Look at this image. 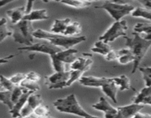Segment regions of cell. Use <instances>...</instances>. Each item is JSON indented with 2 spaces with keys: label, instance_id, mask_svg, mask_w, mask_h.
<instances>
[{
  "label": "cell",
  "instance_id": "obj_24",
  "mask_svg": "<svg viewBox=\"0 0 151 118\" xmlns=\"http://www.w3.org/2000/svg\"><path fill=\"white\" fill-rule=\"evenodd\" d=\"M82 31V27L78 22H72L66 28L63 35L68 36H76Z\"/></svg>",
  "mask_w": 151,
  "mask_h": 118
},
{
  "label": "cell",
  "instance_id": "obj_44",
  "mask_svg": "<svg viewBox=\"0 0 151 118\" xmlns=\"http://www.w3.org/2000/svg\"><path fill=\"white\" fill-rule=\"evenodd\" d=\"M145 38L147 40H151V32L150 33H141Z\"/></svg>",
  "mask_w": 151,
  "mask_h": 118
},
{
  "label": "cell",
  "instance_id": "obj_41",
  "mask_svg": "<svg viewBox=\"0 0 151 118\" xmlns=\"http://www.w3.org/2000/svg\"><path fill=\"white\" fill-rule=\"evenodd\" d=\"M145 117V118H148V117H151V114H144V113H142L141 112H138V113L137 114L135 115V117Z\"/></svg>",
  "mask_w": 151,
  "mask_h": 118
},
{
  "label": "cell",
  "instance_id": "obj_18",
  "mask_svg": "<svg viewBox=\"0 0 151 118\" xmlns=\"http://www.w3.org/2000/svg\"><path fill=\"white\" fill-rule=\"evenodd\" d=\"M72 21L69 18H65L63 19H55L50 32L58 34H64L68 25Z\"/></svg>",
  "mask_w": 151,
  "mask_h": 118
},
{
  "label": "cell",
  "instance_id": "obj_32",
  "mask_svg": "<svg viewBox=\"0 0 151 118\" xmlns=\"http://www.w3.org/2000/svg\"><path fill=\"white\" fill-rule=\"evenodd\" d=\"M27 103L31 108L35 109L37 106H38L39 105L43 103L42 97H41V96L40 94H34L32 93V94H31L29 95V98H28Z\"/></svg>",
  "mask_w": 151,
  "mask_h": 118
},
{
  "label": "cell",
  "instance_id": "obj_39",
  "mask_svg": "<svg viewBox=\"0 0 151 118\" xmlns=\"http://www.w3.org/2000/svg\"><path fill=\"white\" fill-rule=\"evenodd\" d=\"M35 0H27L26 5V14L30 13L32 11V7H33V4Z\"/></svg>",
  "mask_w": 151,
  "mask_h": 118
},
{
  "label": "cell",
  "instance_id": "obj_20",
  "mask_svg": "<svg viewBox=\"0 0 151 118\" xmlns=\"http://www.w3.org/2000/svg\"><path fill=\"white\" fill-rule=\"evenodd\" d=\"M111 50L112 48L107 42H105L104 41L100 39L96 41L92 48L91 49L92 53H98L103 56H106Z\"/></svg>",
  "mask_w": 151,
  "mask_h": 118
},
{
  "label": "cell",
  "instance_id": "obj_9",
  "mask_svg": "<svg viewBox=\"0 0 151 118\" xmlns=\"http://www.w3.org/2000/svg\"><path fill=\"white\" fill-rule=\"evenodd\" d=\"M145 105L141 103H133L132 104L117 107L118 113L116 117L130 118L134 117L138 112L144 108Z\"/></svg>",
  "mask_w": 151,
  "mask_h": 118
},
{
  "label": "cell",
  "instance_id": "obj_5",
  "mask_svg": "<svg viewBox=\"0 0 151 118\" xmlns=\"http://www.w3.org/2000/svg\"><path fill=\"white\" fill-rule=\"evenodd\" d=\"M96 9H103L108 12L115 21L122 20V18L132 14L136 7L130 4H119V3L106 1L102 5L95 6Z\"/></svg>",
  "mask_w": 151,
  "mask_h": 118
},
{
  "label": "cell",
  "instance_id": "obj_25",
  "mask_svg": "<svg viewBox=\"0 0 151 118\" xmlns=\"http://www.w3.org/2000/svg\"><path fill=\"white\" fill-rule=\"evenodd\" d=\"M12 91L9 90H4L0 91V100L2 103L9 108V109H12L14 106V103L12 101Z\"/></svg>",
  "mask_w": 151,
  "mask_h": 118
},
{
  "label": "cell",
  "instance_id": "obj_10",
  "mask_svg": "<svg viewBox=\"0 0 151 118\" xmlns=\"http://www.w3.org/2000/svg\"><path fill=\"white\" fill-rule=\"evenodd\" d=\"M91 106L96 110L104 112L105 117H116L118 113L117 108L113 107L104 97H100L99 101Z\"/></svg>",
  "mask_w": 151,
  "mask_h": 118
},
{
  "label": "cell",
  "instance_id": "obj_22",
  "mask_svg": "<svg viewBox=\"0 0 151 118\" xmlns=\"http://www.w3.org/2000/svg\"><path fill=\"white\" fill-rule=\"evenodd\" d=\"M59 2L76 9L86 8L89 7L91 4V2L87 0H60Z\"/></svg>",
  "mask_w": 151,
  "mask_h": 118
},
{
  "label": "cell",
  "instance_id": "obj_42",
  "mask_svg": "<svg viewBox=\"0 0 151 118\" xmlns=\"http://www.w3.org/2000/svg\"><path fill=\"white\" fill-rule=\"evenodd\" d=\"M14 1H16V0H1V1H0V7H3L4 6L7 5V4H10V3L13 2Z\"/></svg>",
  "mask_w": 151,
  "mask_h": 118
},
{
  "label": "cell",
  "instance_id": "obj_31",
  "mask_svg": "<svg viewBox=\"0 0 151 118\" xmlns=\"http://www.w3.org/2000/svg\"><path fill=\"white\" fill-rule=\"evenodd\" d=\"M139 69L142 74L145 86H151V66H139Z\"/></svg>",
  "mask_w": 151,
  "mask_h": 118
},
{
  "label": "cell",
  "instance_id": "obj_29",
  "mask_svg": "<svg viewBox=\"0 0 151 118\" xmlns=\"http://www.w3.org/2000/svg\"><path fill=\"white\" fill-rule=\"evenodd\" d=\"M15 86L16 85L12 82L10 78H7L2 75L0 76V91H4V90L13 91Z\"/></svg>",
  "mask_w": 151,
  "mask_h": 118
},
{
  "label": "cell",
  "instance_id": "obj_17",
  "mask_svg": "<svg viewBox=\"0 0 151 118\" xmlns=\"http://www.w3.org/2000/svg\"><path fill=\"white\" fill-rule=\"evenodd\" d=\"M117 51L118 63L122 65L128 64V63H131V62L134 63V60H135V56H134V53L131 51V49L127 47V48L121 49V50H117Z\"/></svg>",
  "mask_w": 151,
  "mask_h": 118
},
{
  "label": "cell",
  "instance_id": "obj_35",
  "mask_svg": "<svg viewBox=\"0 0 151 118\" xmlns=\"http://www.w3.org/2000/svg\"><path fill=\"white\" fill-rule=\"evenodd\" d=\"M27 74L24 73H16L13 75V76L10 77V79L11 80L12 82L16 86H20L22 81L26 79Z\"/></svg>",
  "mask_w": 151,
  "mask_h": 118
},
{
  "label": "cell",
  "instance_id": "obj_30",
  "mask_svg": "<svg viewBox=\"0 0 151 118\" xmlns=\"http://www.w3.org/2000/svg\"><path fill=\"white\" fill-rule=\"evenodd\" d=\"M20 86H22V87H24V88L27 89L28 91H33V92L39 91L40 88H41L40 85L38 84V82L30 81V80H28L27 79V78L22 81V83L20 84Z\"/></svg>",
  "mask_w": 151,
  "mask_h": 118
},
{
  "label": "cell",
  "instance_id": "obj_6",
  "mask_svg": "<svg viewBox=\"0 0 151 118\" xmlns=\"http://www.w3.org/2000/svg\"><path fill=\"white\" fill-rule=\"evenodd\" d=\"M128 29V24L125 20L115 21L111 26L99 38L105 42H113L116 38L127 35V30Z\"/></svg>",
  "mask_w": 151,
  "mask_h": 118
},
{
  "label": "cell",
  "instance_id": "obj_19",
  "mask_svg": "<svg viewBox=\"0 0 151 118\" xmlns=\"http://www.w3.org/2000/svg\"><path fill=\"white\" fill-rule=\"evenodd\" d=\"M48 19V11H47V10H45V9L32 10V11H31L29 13L25 15V16L24 17V19L30 21V22L47 20V19Z\"/></svg>",
  "mask_w": 151,
  "mask_h": 118
},
{
  "label": "cell",
  "instance_id": "obj_28",
  "mask_svg": "<svg viewBox=\"0 0 151 118\" xmlns=\"http://www.w3.org/2000/svg\"><path fill=\"white\" fill-rule=\"evenodd\" d=\"M33 114H35V117H49L51 116L50 109H49L48 106H44L43 104L37 106L34 109Z\"/></svg>",
  "mask_w": 151,
  "mask_h": 118
},
{
  "label": "cell",
  "instance_id": "obj_7",
  "mask_svg": "<svg viewBox=\"0 0 151 118\" xmlns=\"http://www.w3.org/2000/svg\"><path fill=\"white\" fill-rule=\"evenodd\" d=\"M71 78V70L55 72L45 78V84L49 89H61L67 87L68 81Z\"/></svg>",
  "mask_w": 151,
  "mask_h": 118
},
{
  "label": "cell",
  "instance_id": "obj_14",
  "mask_svg": "<svg viewBox=\"0 0 151 118\" xmlns=\"http://www.w3.org/2000/svg\"><path fill=\"white\" fill-rule=\"evenodd\" d=\"M78 50L75 48L64 49L59 53H56L55 55L59 60H62L66 63V64L70 65L73 61H75L77 58L76 54L78 53Z\"/></svg>",
  "mask_w": 151,
  "mask_h": 118
},
{
  "label": "cell",
  "instance_id": "obj_46",
  "mask_svg": "<svg viewBox=\"0 0 151 118\" xmlns=\"http://www.w3.org/2000/svg\"><path fill=\"white\" fill-rule=\"evenodd\" d=\"M87 1H90V2H91V1H100V0H87ZM103 1H109V0H103Z\"/></svg>",
  "mask_w": 151,
  "mask_h": 118
},
{
  "label": "cell",
  "instance_id": "obj_15",
  "mask_svg": "<svg viewBox=\"0 0 151 118\" xmlns=\"http://www.w3.org/2000/svg\"><path fill=\"white\" fill-rule=\"evenodd\" d=\"M7 17L10 19L13 24L18 23L23 20L26 15V6H21L16 8L8 10L6 13Z\"/></svg>",
  "mask_w": 151,
  "mask_h": 118
},
{
  "label": "cell",
  "instance_id": "obj_33",
  "mask_svg": "<svg viewBox=\"0 0 151 118\" xmlns=\"http://www.w3.org/2000/svg\"><path fill=\"white\" fill-rule=\"evenodd\" d=\"M134 31L139 33H150L151 32V23H137L134 26Z\"/></svg>",
  "mask_w": 151,
  "mask_h": 118
},
{
  "label": "cell",
  "instance_id": "obj_45",
  "mask_svg": "<svg viewBox=\"0 0 151 118\" xmlns=\"http://www.w3.org/2000/svg\"><path fill=\"white\" fill-rule=\"evenodd\" d=\"M40 1H44V2H50V1H60V0H40Z\"/></svg>",
  "mask_w": 151,
  "mask_h": 118
},
{
  "label": "cell",
  "instance_id": "obj_16",
  "mask_svg": "<svg viewBox=\"0 0 151 118\" xmlns=\"http://www.w3.org/2000/svg\"><path fill=\"white\" fill-rule=\"evenodd\" d=\"M102 88V91H103L106 96L109 97L114 103H117V99H116V94H117V91L119 87L116 86L115 82L114 81L113 78H111L110 81L105 83Z\"/></svg>",
  "mask_w": 151,
  "mask_h": 118
},
{
  "label": "cell",
  "instance_id": "obj_12",
  "mask_svg": "<svg viewBox=\"0 0 151 118\" xmlns=\"http://www.w3.org/2000/svg\"><path fill=\"white\" fill-rule=\"evenodd\" d=\"M111 78H106V77L97 78L94 76H82L78 81L81 85L84 86L98 88V87H102L105 83L110 81Z\"/></svg>",
  "mask_w": 151,
  "mask_h": 118
},
{
  "label": "cell",
  "instance_id": "obj_37",
  "mask_svg": "<svg viewBox=\"0 0 151 118\" xmlns=\"http://www.w3.org/2000/svg\"><path fill=\"white\" fill-rule=\"evenodd\" d=\"M106 60L109 61H112V60H116L118 58V51L112 49L106 56Z\"/></svg>",
  "mask_w": 151,
  "mask_h": 118
},
{
  "label": "cell",
  "instance_id": "obj_2",
  "mask_svg": "<svg viewBox=\"0 0 151 118\" xmlns=\"http://www.w3.org/2000/svg\"><path fill=\"white\" fill-rule=\"evenodd\" d=\"M133 35V38L128 37L127 35L123 38L125 39V45L131 49L135 56L132 69V74H134L139 68L142 60L151 47V40L146 39L139 32H134Z\"/></svg>",
  "mask_w": 151,
  "mask_h": 118
},
{
  "label": "cell",
  "instance_id": "obj_1",
  "mask_svg": "<svg viewBox=\"0 0 151 118\" xmlns=\"http://www.w3.org/2000/svg\"><path fill=\"white\" fill-rule=\"evenodd\" d=\"M34 38L40 40H47L50 43L57 47H61L63 49L72 48L75 45L83 42L86 40L85 35L81 36H68L63 34L54 33L52 32L38 29L34 31Z\"/></svg>",
  "mask_w": 151,
  "mask_h": 118
},
{
  "label": "cell",
  "instance_id": "obj_26",
  "mask_svg": "<svg viewBox=\"0 0 151 118\" xmlns=\"http://www.w3.org/2000/svg\"><path fill=\"white\" fill-rule=\"evenodd\" d=\"M131 16L133 17L142 18V19H147L151 22V10L150 9L145 8V7H137Z\"/></svg>",
  "mask_w": 151,
  "mask_h": 118
},
{
  "label": "cell",
  "instance_id": "obj_38",
  "mask_svg": "<svg viewBox=\"0 0 151 118\" xmlns=\"http://www.w3.org/2000/svg\"><path fill=\"white\" fill-rule=\"evenodd\" d=\"M26 78L30 80V81H35V82H39V81L41 80V75L35 72H29L27 74Z\"/></svg>",
  "mask_w": 151,
  "mask_h": 118
},
{
  "label": "cell",
  "instance_id": "obj_43",
  "mask_svg": "<svg viewBox=\"0 0 151 118\" xmlns=\"http://www.w3.org/2000/svg\"><path fill=\"white\" fill-rule=\"evenodd\" d=\"M109 1H112V2L119 3V4H129L130 1H131L132 0H109Z\"/></svg>",
  "mask_w": 151,
  "mask_h": 118
},
{
  "label": "cell",
  "instance_id": "obj_23",
  "mask_svg": "<svg viewBox=\"0 0 151 118\" xmlns=\"http://www.w3.org/2000/svg\"><path fill=\"white\" fill-rule=\"evenodd\" d=\"M7 19L4 17H1L0 21V41L2 42L4 39L13 35L10 26H7Z\"/></svg>",
  "mask_w": 151,
  "mask_h": 118
},
{
  "label": "cell",
  "instance_id": "obj_8",
  "mask_svg": "<svg viewBox=\"0 0 151 118\" xmlns=\"http://www.w3.org/2000/svg\"><path fill=\"white\" fill-rule=\"evenodd\" d=\"M63 49L61 47L54 45L49 41L42 39V41L38 43H34L30 46H25L24 47H20L18 49L19 51H29L35 53H41L44 54H48L49 55H53L59 53Z\"/></svg>",
  "mask_w": 151,
  "mask_h": 118
},
{
  "label": "cell",
  "instance_id": "obj_11",
  "mask_svg": "<svg viewBox=\"0 0 151 118\" xmlns=\"http://www.w3.org/2000/svg\"><path fill=\"white\" fill-rule=\"evenodd\" d=\"M93 64L92 55L89 53H83L82 56L77 58L75 61L72 62L69 66L72 70H81L86 69L88 71Z\"/></svg>",
  "mask_w": 151,
  "mask_h": 118
},
{
  "label": "cell",
  "instance_id": "obj_34",
  "mask_svg": "<svg viewBox=\"0 0 151 118\" xmlns=\"http://www.w3.org/2000/svg\"><path fill=\"white\" fill-rule=\"evenodd\" d=\"M25 91V89L22 86H16L12 91V101L13 103H16L19 100V99L22 97L23 93Z\"/></svg>",
  "mask_w": 151,
  "mask_h": 118
},
{
  "label": "cell",
  "instance_id": "obj_36",
  "mask_svg": "<svg viewBox=\"0 0 151 118\" xmlns=\"http://www.w3.org/2000/svg\"><path fill=\"white\" fill-rule=\"evenodd\" d=\"M33 112L34 109L31 108L27 103V102L26 104L24 105V106L21 110V117H28L32 116Z\"/></svg>",
  "mask_w": 151,
  "mask_h": 118
},
{
  "label": "cell",
  "instance_id": "obj_27",
  "mask_svg": "<svg viewBox=\"0 0 151 118\" xmlns=\"http://www.w3.org/2000/svg\"><path fill=\"white\" fill-rule=\"evenodd\" d=\"M53 55H50V58L52 60V67L55 72H63V71H66V63L63 62L62 60H59L58 58H56V56Z\"/></svg>",
  "mask_w": 151,
  "mask_h": 118
},
{
  "label": "cell",
  "instance_id": "obj_4",
  "mask_svg": "<svg viewBox=\"0 0 151 118\" xmlns=\"http://www.w3.org/2000/svg\"><path fill=\"white\" fill-rule=\"evenodd\" d=\"M32 22L23 19L10 26L13 31L12 37L15 42L25 46H30L34 44L33 32L35 30L33 28Z\"/></svg>",
  "mask_w": 151,
  "mask_h": 118
},
{
  "label": "cell",
  "instance_id": "obj_40",
  "mask_svg": "<svg viewBox=\"0 0 151 118\" xmlns=\"http://www.w3.org/2000/svg\"><path fill=\"white\" fill-rule=\"evenodd\" d=\"M138 2H139L143 7L151 10V0H137Z\"/></svg>",
  "mask_w": 151,
  "mask_h": 118
},
{
  "label": "cell",
  "instance_id": "obj_13",
  "mask_svg": "<svg viewBox=\"0 0 151 118\" xmlns=\"http://www.w3.org/2000/svg\"><path fill=\"white\" fill-rule=\"evenodd\" d=\"M24 89L25 91L23 93L22 97H21L19 99V100L15 103L13 109L10 110V113L11 114L13 117H21V110H22V108H23L24 106V105L27 103L29 95H30L31 94H32V93H34L33 91H28L26 88H24Z\"/></svg>",
  "mask_w": 151,
  "mask_h": 118
},
{
  "label": "cell",
  "instance_id": "obj_21",
  "mask_svg": "<svg viewBox=\"0 0 151 118\" xmlns=\"http://www.w3.org/2000/svg\"><path fill=\"white\" fill-rule=\"evenodd\" d=\"M114 81L119 87L120 91H125L131 88V80L128 78V77L125 75H119V76L114 77L113 78Z\"/></svg>",
  "mask_w": 151,
  "mask_h": 118
},
{
  "label": "cell",
  "instance_id": "obj_3",
  "mask_svg": "<svg viewBox=\"0 0 151 118\" xmlns=\"http://www.w3.org/2000/svg\"><path fill=\"white\" fill-rule=\"evenodd\" d=\"M53 106L58 112L63 113L72 114L83 117H98L84 110L74 94H69L63 98L58 99L53 102Z\"/></svg>",
  "mask_w": 151,
  "mask_h": 118
}]
</instances>
